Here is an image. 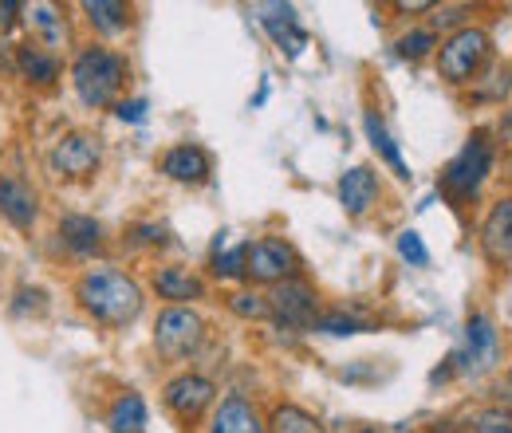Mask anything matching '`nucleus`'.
Instances as JSON below:
<instances>
[{"mask_svg":"<svg viewBox=\"0 0 512 433\" xmlns=\"http://www.w3.org/2000/svg\"><path fill=\"white\" fill-rule=\"evenodd\" d=\"M268 426L260 422L256 406L241 394H229L221 398V406L213 410V422H209V433H264Z\"/></svg>","mask_w":512,"mask_h":433,"instance_id":"dca6fc26","label":"nucleus"},{"mask_svg":"<svg viewBox=\"0 0 512 433\" xmlns=\"http://www.w3.org/2000/svg\"><path fill=\"white\" fill-rule=\"evenodd\" d=\"M115 115H119L123 123H142V119H146V99H123V103L115 107Z\"/></svg>","mask_w":512,"mask_h":433,"instance_id":"2f4dec72","label":"nucleus"},{"mask_svg":"<svg viewBox=\"0 0 512 433\" xmlns=\"http://www.w3.org/2000/svg\"><path fill=\"white\" fill-rule=\"evenodd\" d=\"M229 311L241 315V319H264L268 315V300L256 296V292H237V296H229Z\"/></svg>","mask_w":512,"mask_h":433,"instance_id":"c85d7f7f","label":"nucleus"},{"mask_svg":"<svg viewBox=\"0 0 512 433\" xmlns=\"http://www.w3.org/2000/svg\"><path fill=\"white\" fill-rule=\"evenodd\" d=\"M60 237L75 256H91L103 248V225L95 217H83V213H67L60 217Z\"/></svg>","mask_w":512,"mask_h":433,"instance_id":"a211bd4d","label":"nucleus"},{"mask_svg":"<svg viewBox=\"0 0 512 433\" xmlns=\"http://www.w3.org/2000/svg\"><path fill=\"white\" fill-rule=\"evenodd\" d=\"M150 288H154L158 300H166L170 308H190L197 300H205V280H201L197 272H190V268H182V264H162V268H154Z\"/></svg>","mask_w":512,"mask_h":433,"instance_id":"f8f14e48","label":"nucleus"},{"mask_svg":"<svg viewBox=\"0 0 512 433\" xmlns=\"http://www.w3.org/2000/svg\"><path fill=\"white\" fill-rule=\"evenodd\" d=\"M351 433H379V430H371V426H359V430H351Z\"/></svg>","mask_w":512,"mask_h":433,"instance_id":"c9c22d12","label":"nucleus"},{"mask_svg":"<svg viewBox=\"0 0 512 433\" xmlns=\"http://www.w3.org/2000/svg\"><path fill=\"white\" fill-rule=\"evenodd\" d=\"M158 170H162L170 182H182V186H201V182H209L213 162H209V154H205L201 146L182 142V146H170V150L162 154Z\"/></svg>","mask_w":512,"mask_h":433,"instance_id":"4468645a","label":"nucleus"},{"mask_svg":"<svg viewBox=\"0 0 512 433\" xmlns=\"http://www.w3.org/2000/svg\"><path fill=\"white\" fill-rule=\"evenodd\" d=\"M469 433H512V414L501 406H489L473 418V430Z\"/></svg>","mask_w":512,"mask_h":433,"instance_id":"cd10ccee","label":"nucleus"},{"mask_svg":"<svg viewBox=\"0 0 512 433\" xmlns=\"http://www.w3.org/2000/svg\"><path fill=\"white\" fill-rule=\"evenodd\" d=\"M363 126H367V138H371V146H375V154L383 158L386 166L394 170V178H410V170H406V162H402V154H398V146H394V138H390V130H386V123L375 115V111H367V119H363Z\"/></svg>","mask_w":512,"mask_h":433,"instance_id":"4be33fe9","label":"nucleus"},{"mask_svg":"<svg viewBox=\"0 0 512 433\" xmlns=\"http://www.w3.org/2000/svg\"><path fill=\"white\" fill-rule=\"evenodd\" d=\"M24 12H28L32 32L44 40V48H60V44H64V16H56L52 4H32V8H24Z\"/></svg>","mask_w":512,"mask_h":433,"instance_id":"b1692460","label":"nucleus"},{"mask_svg":"<svg viewBox=\"0 0 512 433\" xmlns=\"http://www.w3.org/2000/svg\"><path fill=\"white\" fill-rule=\"evenodd\" d=\"M264 28L272 32L280 52H288V56H300L308 48V32L296 28V12L292 8H272V16H264Z\"/></svg>","mask_w":512,"mask_h":433,"instance_id":"aec40b11","label":"nucleus"},{"mask_svg":"<svg viewBox=\"0 0 512 433\" xmlns=\"http://www.w3.org/2000/svg\"><path fill=\"white\" fill-rule=\"evenodd\" d=\"M501 134H505V142H512V111H505V119H501Z\"/></svg>","mask_w":512,"mask_h":433,"instance_id":"f704fd0d","label":"nucleus"},{"mask_svg":"<svg viewBox=\"0 0 512 433\" xmlns=\"http://www.w3.org/2000/svg\"><path fill=\"white\" fill-rule=\"evenodd\" d=\"M213 398H217L213 378L193 374V371L174 374V378L162 386V406H166V414H170V418H174L182 430H193V426H197V422L209 414Z\"/></svg>","mask_w":512,"mask_h":433,"instance_id":"39448f33","label":"nucleus"},{"mask_svg":"<svg viewBox=\"0 0 512 433\" xmlns=\"http://www.w3.org/2000/svg\"><path fill=\"white\" fill-rule=\"evenodd\" d=\"M16 12H24V4H16V0H4L0 4V32H8L16 24Z\"/></svg>","mask_w":512,"mask_h":433,"instance_id":"72a5a7b5","label":"nucleus"},{"mask_svg":"<svg viewBox=\"0 0 512 433\" xmlns=\"http://www.w3.org/2000/svg\"><path fill=\"white\" fill-rule=\"evenodd\" d=\"M268 315L276 319V323H284V327H312L316 319H320V296H316V288L308 284V280H284V284H276L268 296Z\"/></svg>","mask_w":512,"mask_h":433,"instance_id":"1a4fd4ad","label":"nucleus"},{"mask_svg":"<svg viewBox=\"0 0 512 433\" xmlns=\"http://www.w3.org/2000/svg\"><path fill=\"white\" fill-rule=\"evenodd\" d=\"M0 217H4L12 229H32L36 217H40V197H36V189L28 186L24 178H16V174H0Z\"/></svg>","mask_w":512,"mask_h":433,"instance_id":"ddd939ff","label":"nucleus"},{"mask_svg":"<svg viewBox=\"0 0 512 433\" xmlns=\"http://www.w3.org/2000/svg\"><path fill=\"white\" fill-rule=\"evenodd\" d=\"M162 237H166L162 225H134L130 229V241H138V245H162Z\"/></svg>","mask_w":512,"mask_h":433,"instance_id":"473e14b6","label":"nucleus"},{"mask_svg":"<svg viewBox=\"0 0 512 433\" xmlns=\"http://www.w3.org/2000/svg\"><path fill=\"white\" fill-rule=\"evenodd\" d=\"M205 339V319L193 308H166L154 319V347L170 363H186Z\"/></svg>","mask_w":512,"mask_h":433,"instance_id":"423d86ee","label":"nucleus"},{"mask_svg":"<svg viewBox=\"0 0 512 433\" xmlns=\"http://www.w3.org/2000/svg\"><path fill=\"white\" fill-rule=\"evenodd\" d=\"M493 56V40L485 28L477 24H461L457 32H449L438 44V75L449 87H465L477 83V75L485 71V63Z\"/></svg>","mask_w":512,"mask_h":433,"instance_id":"20e7f679","label":"nucleus"},{"mask_svg":"<svg viewBox=\"0 0 512 433\" xmlns=\"http://www.w3.org/2000/svg\"><path fill=\"white\" fill-rule=\"evenodd\" d=\"M83 12H87V20H91L99 32H107V36L127 32L130 28V8L119 4V0H87Z\"/></svg>","mask_w":512,"mask_h":433,"instance_id":"5701e85b","label":"nucleus"},{"mask_svg":"<svg viewBox=\"0 0 512 433\" xmlns=\"http://www.w3.org/2000/svg\"><path fill=\"white\" fill-rule=\"evenodd\" d=\"M107 426L111 433H146V402H142V394H119L115 402H111V410H107Z\"/></svg>","mask_w":512,"mask_h":433,"instance_id":"6ab92c4d","label":"nucleus"},{"mask_svg":"<svg viewBox=\"0 0 512 433\" xmlns=\"http://www.w3.org/2000/svg\"><path fill=\"white\" fill-rule=\"evenodd\" d=\"M75 300L95 323L103 327H127L142 315V288L138 280L119 272V268H91L75 280Z\"/></svg>","mask_w":512,"mask_h":433,"instance_id":"f257e3e1","label":"nucleus"},{"mask_svg":"<svg viewBox=\"0 0 512 433\" xmlns=\"http://www.w3.org/2000/svg\"><path fill=\"white\" fill-rule=\"evenodd\" d=\"M398 256H402L406 264H414V268H426V264H430V252H426L422 237H418L414 229H406V233L398 237Z\"/></svg>","mask_w":512,"mask_h":433,"instance_id":"c756f323","label":"nucleus"},{"mask_svg":"<svg viewBox=\"0 0 512 433\" xmlns=\"http://www.w3.org/2000/svg\"><path fill=\"white\" fill-rule=\"evenodd\" d=\"M300 276V256L296 248L280 237H260L245 245V280L253 284H284V280H296Z\"/></svg>","mask_w":512,"mask_h":433,"instance_id":"0eeeda50","label":"nucleus"},{"mask_svg":"<svg viewBox=\"0 0 512 433\" xmlns=\"http://www.w3.org/2000/svg\"><path fill=\"white\" fill-rule=\"evenodd\" d=\"M434 16H430V32H438V28H449V24H461L465 20V4H442V8H430Z\"/></svg>","mask_w":512,"mask_h":433,"instance_id":"7c9ffc66","label":"nucleus"},{"mask_svg":"<svg viewBox=\"0 0 512 433\" xmlns=\"http://www.w3.org/2000/svg\"><path fill=\"white\" fill-rule=\"evenodd\" d=\"M493 162H497V150H493L489 134H473V138L449 158V166L442 170V178H438V189L446 193L453 205H469V201L481 193V186L489 182Z\"/></svg>","mask_w":512,"mask_h":433,"instance_id":"7ed1b4c3","label":"nucleus"},{"mask_svg":"<svg viewBox=\"0 0 512 433\" xmlns=\"http://www.w3.org/2000/svg\"><path fill=\"white\" fill-rule=\"evenodd\" d=\"M16 67H20V75H24L28 83H36V87H48V83L60 79V60H56L40 40H28V44L16 48Z\"/></svg>","mask_w":512,"mask_h":433,"instance_id":"f3484780","label":"nucleus"},{"mask_svg":"<svg viewBox=\"0 0 512 433\" xmlns=\"http://www.w3.org/2000/svg\"><path fill=\"white\" fill-rule=\"evenodd\" d=\"M477 245H481V256L489 260V268H509L512 264V193L489 205L481 233H477Z\"/></svg>","mask_w":512,"mask_h":433,"instance_id":"9b49d317","label":"nucleus"},{"mask_svg":"<svg viewBox=\"0 0 512 433\" xmlns=\"http://www.w3.org/2000/svg\"><path fill=\"white\" fill-rule=\"evenodd\" d=\"M379 201V174L371 166H351L339 178V205L347 209V217H363L371 213Z\"/></svg>","mask_w":512,"mask_h":433,"instance_id":"2eb2a0df","label":"nucleus"},{"mask_svg":"<svg viewBox=\"0 0 512 433\" xmlns=\"http://www.w3.org/2000/svg\"><path fill=\"white\" fill-rule=\"evenodd\" d=\"M438 44H442V40H438V32H430V28H414V32H406V36H398V40H394V52H398L402 60L418 63V60H426Z\"/></svg>","mask_w":512,"mask_h":433,"instance_id":"393cba45","label":"nucleus"},{"mask_svg":"<svg viewBox=\"0 0 512 433\" xmlns=\"http://www.w3.org/2000/svg\"><path fill=\"white\" fill-rule=\"evenodd\" d=\"M312 331H323V335H359V331H367V323L355 319V315H343V311H323L320 319L312 323Z\"/></svg>","mask_w":512,"mask_h":433,"instance_id":"a878e982","label":"nucleus"},{"mask_svg":"<svg viewBox=\"0 0 512 433\" xmlns=\"http://www.w3.org/2000/svg\"><path fill=\"white\" fill-rule=\"evenodd\" d=\"M497 347H501L497 323L489 315H469V323H465V351H453L449 355L453 359V371L461 374L489 371L497 363Z\"/></svg>","mask_w":512,"mask_h":433,"instance_id":"9d476101","label":"nucleus"},{"mask_svg":"<svg viewBox=\"0 0 512 433\" xmlns=\"http://www.w3.org/2000/svg\"><path fill=\"white\" fill-rule=\"evenodd\" d=\"M213 276H217V280H237V276H245V245L229 248V252H213Z\"/></svg>","mask_w":512,"mask_h":433,"instance_id":"bb28decb","label":"nucleus"},{"mask_svg":"<svg viewBox=\"0 0 512 433\" xmlns=\"http://www.w3.org/2000/svg\"><path fill=\"white\" fill-rule=\"evenodd\" d=\"M127 60L103 44H91L83 48L75 63H71V83H75V95L83 107H111L127 83Z\"/></svg>","mask_w":512,"mask_h":433,"instance_id":"f03ea898","label":"nucleus"},{"mask_svg":"<svg viewBox=\"0 0 512 433\" xmlns=\"http://www.w3.org/2000/svg\"><path fill=\"white\" fill-rule=\"evenodd\" d=\"M99 162H103V146H99V138L87 134V130L64 134V138L52 146V154H48V170H52L56 178H67V182L91 178V174L99 170Z\"/></svg>","mask_w":512,"mask_h":433,"instance_id":"6e6552de","label":"nucleus"},{"mask_svg":"<svg viewBox=\"0 0 512 433\" xmlns=\"http://www.w3.org/2000/svg\"><path fill=\"white\" fill-rule=\"evenodd\" d=\"M0 67H4V60H0Z\"/></svg>","mask_w":512,"mask_h":433,"instance_id":"4c0bfd02","label":"nucleus"},{"mask_svg":"<svg viewBox=\"0 0 512 433\" xmlns=\"http://www.w3.org/2000/svg\"><path fill=\"white\" fill-rule=\"evenodd\" d=\"M509 390H512V367H509Z\"/></svg>","mask_w":512,"mask_h":433,"instance_id":"e433bc0d","label":"nucleus"},{"mask_svg":"<svg viewBox=\"0 0 512 433\" xmlns=\"http://www.w3.org/2000/svg\"><path fill=\"white\" fill-rule=\"evenodd\" d=\"M268 433H327L316 414H308L296 402H280L268 414Z\"/></svg>","mask_w":512,"mask_h":433,"instance_id":"412c9836","label":"nucleus"}]
</instances>
